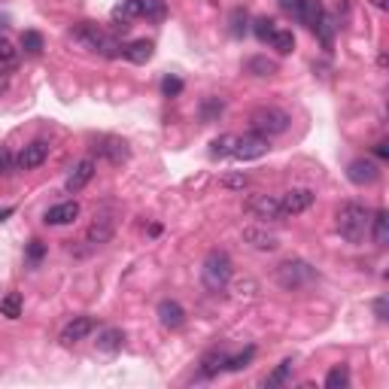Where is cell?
<instances>
[{
  "label": "cell",
  "instance_id": "cell-1",
  "mask_svg": "<svg viewBox=\"0 0 389 389\" xmlns=\"http://www.w3.org/2000/svg\"><path fill=\"white\" fill-rule=\"evenodd\" d=\"M335 219H338V232H340V237H344L347 243H362L365 241L368 225H371V213L365 210L362 204H356V201L340 204Z\"/></svg>",
  "mask_w": 389,
  "mask_h": 389
},
{
  "label": "cell",
  "instance_id": "cell-2",
  "mask_svg": "<svg viewBox=\"0 0 389 389\" xmlns=\"http://www.w3.org/2000/svg\"><path fill=\"white\" fill-rule=\"evenodd\" d=\"M274 280L286 292H298V289H307V286L316 280V268L304 259H286V261L277 265Z\"/></svg>",
  "mask_w": 389,
  "mask_h": 389
},
{
  "label": "cell",
  "instance_id": "cell-3",
  "mask_svg": "<svg viewBox=\"0 0 389 389\" xmlns=\"http://www.w3.org/2000/svg\"><path fill=\"white\" fill-rule=\"evenodd\" d=\"M232 274H234V265L228 259V252L222 250H213L207 259H204V268H201V280L210 292H222L228 283H232Z\"/></svg>",
  "mask_w": 389,
  "mask_h": 389
},
{
  "label": "cell",
  "instance_id": "cell-4",
  "mask_svg": "<svg viewBox=\"0 0 389 389\" xmlns=\"http://www.w3.org/2000/svg\"><path fill=\"white\" fill-rule=\"evenodd\" d=\"M250 125H252V131L256 134H261V137H277V134L289 131L292 116L286 113V110H280V107H259V110H252Z\"/></svg>",
  "mask_w": 389,
  "mask_h": 389
},
{
  "label": "cell",
  "instance_id": "cell-5",
  "mask_svg": "<svg viewBox=\"0 0 389 389\" xmlns=\"http://www.w3.org/2000/svg\"><path fill=\"white\" fill-rule=\"evenodd\" d=\"M70 37H74L79 46H85V49H89V52H101V55H119V49H122V46H119L113 37H110V34H104V31H101L98 25H92V21H83V25H79V28H76Z\"/></svg>",
  "mask_w": 389,
  "mask_h": 389
},
{
  "label": "cell",
  "instance_id": "cell-6",
  "mask_svg": "<svg viewBox=\"0 0 389 389\" xmlns=\"http://www.w3.org/2000/svg\"><path fill=\"white\" fill-rule=\"evenodd\" d=\"M243 210H247L250 216H256V219H268V222L283 219V213H280V198H277V195H268V192H256V195H250L247 201H243Z\"/></svg>",
  "mask_w": 389,
  "mask_h": 389
},
{
  "label": "cell",
  "instance_id": "cell-7",
  "mask_svg": "<svg viewBox=\"0 0 389 389\" xmlns=\"http://www.w3.org/2000/svg\"><path fill=\"white\" fill-rule=\"evenodd\" d=\"M271 149V143H268V137H261V134H243V137H237L234 143V153L232 158H237V162H252V158H261Z\"/></svg>",
  "mask_w": 389,
  "mask_h": 389
},
{
  "label": "cell",
  "instance_id": "cell-8",
  "mask_svg": "<svg viewBox=\"0 0 389 389\" xmlns=\"http://www.w3.org/2000/svg\"><path fill=\"white\" fill-rule=\"evenodd\" d=\"M113 234H116V219L113 216H107V213H94V219H92V225L85 228V243H89L92 250H98V247H104V243L113 241Z\"/></svg>",
  "mask_w": 389,
  "mask_h": 389
},
{
  "label": "cell",
  "instance_id": "cell-9",
  "mask_svg": "<svg viewBox=\"0 0 389 389\" xmlns=\"http://www.w3.org/2000/svg\"><path fill=\"white\" fill-rule=\"evenodd\" d=\"M313 192L311 189H289L286 195H280V213H283V219L286 216H298V213H304V210H311L313 207Z\"/></svg>",
  "mask_w": 389,
  "mask_h": 389
},
{
  "label": "cell",
  "instance_id": "cell-10",
  "mask_svg": "<svg viewBox=\"0 0 389 389\" xmlns=\"http://www.w3.org/2000/svg\"><path fill=\"white\" fill-rule=\"evenodd\" d=\"M49 158V143L46 140H31L19 155H15V171H34Z\"/></svg>",
  "mask_w": 389,
  "mask_h": 389
},
{
  "label": "cell",
  "instance_id": "cell-11",
  "mask_svg": "<svg viewBox=\"0 0 389 389\" xmlns=\"http://www.w3.org/2000/svg\"><path fill=\"white\" fill-rule=\"evenodd\" d=\"M347 180L353 186H371V182L380 180V164L371 162V158H356V162L347 164Z\"/></svg>",
  "mask_w": 389,
  "mask_h": 389
},
{
  "label": "cell",
  "instance_id": "cell-12",
  "mask_svg": "<svg viewBox=\"0 0 389 389\" xmlns=\"http://www.w3.org/2000/svg\"><path fill=\"white\" fill-rule=\"evenodd\" d=\"M243 243H250V247L259 252H274L280 247V237L261 225H250V228H243Z\"/></svg>",
  "mask_w": 389,
  "mask_h": 389
},
{
  "label": "cell",
  "instance_id": "cell-13",
  "mask_svg": "<svg viewBox=\"0 0 389 389\" xmlns=\"http://www.w3.org/2000/svg\"><path fill=\"white\" fill-rule=\"evenodd\" d=\"M94 331V320L92 316H74L64 329H61V344H79V340H85Z\"/></svg>",
  "mask_w": 389,
  "mask_h": 389
},
{
  "label": "cell",
  "instance_id": "cell-14",
  "mask_svg": "<svg viewBox=\"0 0 389 389\" xmlns=\"http://www.w3.org/2000/svg\"><path fill=\"white\" fill-rule=\"evenodd\" d=\"M94 168H98V164H94V158H83V162L76 164L74 171H70V177H67V192L74 195V192H83L85 186H89L92 182V177H94Z\"/></svg>",
  "mask_w": 389,
  "mask_h": 389
},
{
  "label": "cell",
  "instance_id": "cell-15",
  "mask_svg": "<svg viewBox=\"0 0 389 389\" xmlns=\"http://www.w3.org/2000/svg\"><path fill=\"white\" fill-rule=\"evenodd\" d=\"M74 219H79V204L76 201L55 204V207H49L46 210V216H43L46 225H70Z\"/></svg>",
  "mask_w": 389,
  "mask_h": 389
},
{
  "label": "cell",
  "instance_id": "cell-16",
  "mask_svg": "<svg viewBox=\"0 0 389 389\" xmlns=\"http://www.w3.org/2000/svg\"><path fill=\"white\" fill-rule=\"evenodd\" d=\"M158 320H162L164 329H180V325L186 322V311H182V304H177V301L164 298L162 304H158Z\"/></svg>",
  "mask_w": 389,
  "mask_h": 389
},
{
  "label": "cell",
  "instance_id": "cell-17",
  "mask_svg": "<svg viewBox=\"0 0 389 389\" xmlns=\"http://www.w3.org/2000/svg\"><path fill=\"white\" fill-rule=\"evenodd\" d=\"M153 40H131L128 46H122V55L131 61V64H146L153 58Z\"/></svg>",
  "mask_w": 389,
  "mask_h": 389
},
{
  "label": "cell",
  "instance_id": "cell-18",
  "mask_svg": "<svg viewBox=\"0 0 389 389\" xmlns=\"http://www.w3.org/2000/svg\"><path fill=\"white\" fill-rule=\"evenodd\" d=\"M101 155H107L113 164L128 162V143L119 140V137H104L101 140Z\"/></svg>",
  "mask_w": 389,
  "mask_h": 389
},
{
  "label": "cell",
  "instance_id": "cell-19",
  "mask_svg": "<svg viewBox=\"0 0 389 389\" xmlns=\"http://www.w3.org/2000/svg\"><path fill=\"white\" fill-rule=\"evenodd\" d=\"M94 344H98V350H104V353H116V350H122V344H125V331L122 329H104Z\"/></svg>",
  "mask_w": 389,
  "mask_h": 389
},
{
  "label": "cell",
  "instance_id": "cell-20",
  "mask_svg": "<svg viewBox=\"0 0 389 389\" xmlns=\"http://www.w3.org/2000/svg\"><path fill=\"white\" fill-rule=\"evenodd\" d=\"M371 237H374V243L377 247H386L389 243V216H386V210H377L374 216H371Z\"/></svg>",
  "mask_w": 389,
  "mask_h": 389
},
{
  "label": "cell",
  "instance_id": "cell-21",
  "mask_svg": "<svg viewBox=\"0 0 389 389\" xmlns=\"http://www.w3.org/2000/svg\"><path fill=\"white\" fill-rule=\"evenodd\" d=\"M322 3L320 0H304V6H301V12H298V21L301 25H307L311 31H316V25H320V19H322Z\"/></svg>",
  "mask_w": 389,
  "mask_h": 389
},
{
  "label": "cell",
  "instance_id": "cell-22",
  "mask_svg": "<svg viewBox=\"0 0 389 389\" xmlns=\"http://www.w3.org/2000/svg\"><path fill=\"white\" fill-rule=\"evenodd\" d=\"M225 359H228V353H219V350L207 353L201 359V377H216L219 371H225Z\"/></svg>",
  "mask_w": 389,
  "mask_h": 389
},
{
  "label": "cell",
  "instance_id": "cell-23",
  "mask_svg": "<svg viewBox=\"0 0 389 389\" xmlns=\"http://www.w3.org/2000/svg\"><path fill=\"white\" fill-rule=\"evenodd\" d=\"M247 74L252 76H274L277 74V61H271L268 55H252L247 61Z\"/></svg>",
  "mask_w": 389,
  "mask_h": 389
},
{
  "label": "cell",
  "instance_id": "cell-24",
  "mask_svg": "<svg viewBox=\"0 0 389 389\" xmlns=\"http://www.w3.org/2000/svg\"><path fill=\"white\" fill-rule=\"evenodd\" d=\"M140 15H143V0H119L113 10V19H122V21L140 19Z\"/></svg>",
  "mask_w": 389,
  "mask_h": 389
},
{
  "label": "cell",
  "instance_id": "cell-25",
  "mask_svg": "<svg viewBox=\"0 0 389 389\" xmlns=\"http://www.w3.org/2000/svg\"><path fill=\"white\" fill-rule=\"evenodd\" d=\"M335 31H338L335 19H331L329 12H322V19H320V25H316L313 34L322 40V46H325V49H331V43H335Z\"/></svg>",
  "mask_w": 389,
  "mask_h": 389
},
{
  "label": "cell",
  "instance_id": "cell-26",
  "mask_svg": "<svg viewBox=\"0 0 389 389\" xmlns=\"http://www.w3.org/2000/svg\"><path fill=\"white\" fill-rule=\"evenodd\" d=\"M234 143H237V134H222V137H216L210 143V155L213 158H225L234 153Z\"/></svg>",
  "mask_w": 389,
  "mask_h": 389
},
{
  "label": "cell",
  "instance_id": "cell-27",
  "mask_svg": "<svg viewBox=\"0 0 389 389\" xmlns=\"http://www.w3.org/2000/svg\"><path fill=\"white\" fill-rule=\"evenodd\" d=\"M268 43H271L280 55H289L292 49H295V34H292V31H274Z\"/></svg>",
  "mask_w": 389,
  "mask_h": 389
},
{
  "label": "cell",
  "instance_id": "cell-28",
  "mask_svg": "<svg viewBox=\"0 0 389 389\" xmlns=\"http://www.w3.org/2000/svg\"><path fill=\"white\" fill-rule=\"evenodd\" d=\"M0 316H6V320H19L21 316V295L19 292H10V295L0 301Z\"/></svg>",
  "mask_w": 389,
  "mask_h": 389
},
{
  "label": "cell",
  "instance_id": "cell-29",
  "mask_svg": "<svg viewBox=\"0 0 389 389\" xmlns=\"http://www.w3.org/2000/svg\"><path fill=\"white\" fill-rule=\"evenodd\" d=\"M350 383V371H347V365H335V368L325 374V386L329 389H344Z\"/></svg>",
  "mask_w": 389,
  "mask_h": 389
},
{
  "label": "cell",
  "instance_id": "cell-30",
  "mask_svg": "<svg viewBox=\"0 0 389 389\" xmlns=\"http://www.w3.org/2000/svg\"><path fill=\"white\" fill-rule=\"evenodd\" d=\"M21 49L28 55H40L43 52V34H40V31H25V34H21Z\"/></svg>",
  "mask_w": 389,
  "mask_h": 389
},
{
  "label": "cell",
  "instance_id": "cell-31",
  "mask_svg": "<svg viewBox=\"0 0 389 389\" xmlns=\"http://www.w3.org/2000/svg\"><path fill=\"white\" fill-rule=\"evenodd\" d=\"M252 356H256V350H252V347H247V350L237 353V356H228V359H225V371H243V368H247V365L252 362Z\"/></svg>",
  "mask_w": 389,
  "mask_h": 389
},
{
  "label": "cell",
  "instance_id": "cell-32",
  "mask_svg": "<svg viewBox=\"0 0 389 389\" xmlns=\"http://www.w3.org/2000/svg\"><path fill=\"white\" fill-rule=\"evenodd\" d=\"M15 61H19V49H15L6 37H0V67L6 70V67H12Z\"/></svg>",
  "mask_w": 389,
  "mask_h": 389
},
{
  "label": "cell",
  "instance_id": "cell-33",
  "mask_svg": "<svg viewBox=\"0 0 389 389\" xmlns=\"http://www.w3.org/2000/svg\"><path fill=\"white\" fill-rule=\"evenodd\" d=\"M289 374H292V359H286V362L277 365V371H274V374H268L265 383H268V386H283L286 380H289Z\"/></svg>",
  "mask_w": 389,
  "mask_h": 389
},
{
  "label": "cell",
  "instance_id": "cell-34",
  "mask_svg": "<svg viewBox=\"0 0 389 389\" xmlns=\"http://www.w3.org/2000/svg\"><path fill=\"white\" fill-rule=\"evenodd\" d=\"M222 110H225V104H222L219 98H207L201 104V119H204V122H213V119L222 116Z\"/></svg>",
  "mask_w": 389,
  "mask_h": 389
},
{
  "label": "cell",
  "instance_id": "cell-35",
  "mask_svg": "<svg viewBox=\"0 0 389 389\" xmlns=\"http://www.w3.org/2000/svg\"><path fill=\"white\" fill-rule=\"evenodd\" d=\"M247 182H250L247 173H225V177H222V186L232 189V192H243V189H247Z\"/></svg>",
  "mask_w": 389,
  "mask_h": 389
},
{
  "label": "cell",
  "instance_id": "cell-36",
  "mask_svg": "<svg viewBox=\"0 0 389 389\" xmlns=\"http://www.w3.org/2000/svg\"><path fill=\"white\" fill-rule=\"evenodd\" d=\"M247 12H243V10H234L232 12V34L234 37H243V34H247V31H250V25H247Z\"/></svg>",
  "mask_w": 389,
  "mask_h": 389
},
{
  "label": "cell",
  "instance_id": "cell-37",
  "mask_svg": "<svg viewBox=\"0 0 389 389\" xmlns=\"http://www.w3.org/2000/svg\"><path fill=\"white\" fill-rule=\"evenodd\" d=\"M252 31H256V37L261 40V43H268L271 40V34H274V21L271 19H256V25H252Z\"/></svg>",
  "mask_w": 389,
  "mask_h": 389
},
{
  "label": "cell",
  "instance_id": "cell-38",
  "mask_svg": "<svg viewBox=\"0 0 389 389\" xmlns=\"http://www.w3.org/2000/svg\"><path fill=\"white\" fill-rule=\"evenodd\" d=\"M46 256V247H43V241H31L28 243V252H25V259L31 261V265H40Z\"/></svg>",
  "mask_w": 389,
  "mask_h": 389
},
{
  "label": "cell",
  "instance_id": "cell-39",
  "mask_svg": "<svg viewBox=\"0 0 389 389\" xmlns=\"http://www.w3.org/2000/svg\"><path fill=\"white\" fill-rule=\"evenodd\" d=\"M162 92H164V98H177V94L182 92V83L177 76H164L162 79Z\"/></svg>",
  "mask_w": 389,
  "mask_h": 389
},
{
  "label": "cell",
  "instance_id": "cell-40",
  "mask_svg": "<svg viewBox=\"0 0 389 389\" xmlns=\"http://www.w3.org/2000/svg\"><path fill=\"white\" fill-rule=\"evenodd\" d=\"M15 171V158L6 146H0V177H6V173Z\"/></svg>",
  "mask_w": 389,
  "mask_h": 389
},
{
  "label": "cell",
  "instance_id": "cell-41",
  "mask_svg": "<svg viewBox=\"0 0 389 389\" xmlns=\"http://www.w3.org/2000/svg\"><path fill=\"white\" fill-rule=\"evenodd\" d=\"M143 15L158 19V15H164V3H162V0H143Z\"/></svg>",
  "mask_w": 389,
  "mask_h": 389
},
{
  "label": "cell",
  "instance_id": "cell-42",
  "mask_svg": "<svg viewBox=\"0 0 389 389\" xmlns=\"http://www.w3.org/2000/svg\"><path fill=\"white\" fill-rule=\"evenodd\" d=\"M280 6L298 21V12H301V6H304V0H280Z\"/></svg>",
  "mask_w": 389,
  "mask_h": 389
},
{
  "label": "cell",
  "instance_id": "cell-43",
  "mask_svg": "<svg viewBox=\"0 0 389 389\" xmlns=\"http://www.w3.org/2000/svg\"><path fill=\"white\" fill-rule=\"evenodd\" d=\"M374 313H377L380 322L386 320V298H377V301H374Z\"/></svg>",
  "mask_w": 389,
  "mask_h": 389
},
{
  "label": "cell",
  "instance_id": "cell-44",
  "mask_svg": "<svg viewBox=\"0 0 389 389\" xmlns=\"http://www.w3.org/2000/svg\"><path fill=\"white\" fill-rule=\"evenodd\" d=\"M6 89H10V76H6L3 67H0V94H6Z\"/></svg>",
  "mask_w": 389,
  "mask_h": 389
},
{
  "label": "cell",
  "instance_id": "cell-45",
  "mask_svg": "<svg viewBox=\"0 0 389 389\" xmlns=\"http://www.w3.org/2000/svg\"><path fill=\"white\" fill-rule=\"evenodd\" d=\"M374 153H377L380 158H386V155H389V146H386V143H377V146H374Z\"/></svg>",
  "mask_w": 389,
  "mask_h": 389
},
{
  "label": "cell",
  "instance_id": "cell-46",
  "mask_svg": "<svg viewBox=\"0 0 389 389\" xmlns=\"http://www.w3.org/2000/svg\"><path fill=\"white\" fill-rule=\"evenodd\" d=\"M371 3H374L377 10H386V6H389V0H371Z\"/></svg>",
  "mask_w": 389,
  "mask_h": 389
},
{
  "label": "cell",
  "instance_id": "cell-47",
  "mask_svg": "<svg viewBox=\"0 0 389 389\" xmlns=\"http://www.w3.org/2000/svg\"><path fill=\"white\" fill-rule=\"evenodd\" d=\"M10 213H12V207H3V210H0V222H3L6 216H10Z\"/></svg>",
  "mask_w": 389,
  "mask_h": 389
}]
</instances>
